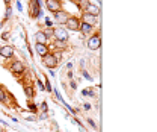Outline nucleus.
Instances as JSON below:
<instances>
[{
	"label": "nucleus",
	"mask_w": 157,
	"mask_h": 132,
	"mask_svg": "<svg viewBox=\"0 0 157 132\" xmlns=\"http://www.w3.org/2000/svg\"><path fill=\"white\" fill-rule=\"evenodd\" d=\"M86 46H88V49H91V50L100 49V47H101V37H100V34H92V35H89V38H88V41H86Z\"/></svg>",
	"instance_id": "obj_1"
},
{
	"label": "nucleus",
	"mask_w": 157,
	"mask_h": 132,
	"mask_svg": "<svg viewBox=\"0 0 157 132\" xmlns=\"http://www.w3.org/2000/svg\"><path fill=\"white\" fill-rule=\"evenodd\" d=\"M53 37L58 41H68V31L62 26L59 28H53Z\"/></svg>",
	"instance_id": "obj_2"
},
{
	"label": "nucleus",
	"mask_w": 157,
	"mask_h": 132,
	"mask_svg": "<svg viewBox=\"0 0 157 132\" xmlns=\"http://www.w3.org/2000/svg\"><path fill=\"white\" fill-rule=\"evenodd\" d=\"M80 23H82V21L78 20L77 17H68L67 21H65L67 29H68V31H74V32L80 29Z\"/></svg>",
	"instance_id": "obj_3"
},
{
	"label": "nucleus",
	"mask_w": 157,
	"mask_h": 132,
	"mask_svg": "<svg viewBox=\"0 0 157 132\" xmlns=\"http://www.w3.org/2000/svg\"><path fill=\"white\" fill-rule=\"evenodd\" d=\"M42 64H44L47 68H54V67H56L59 62H58V61L54 59V56H53V55L48 52L45 56H42Z\"/></svg>",
	"instance_id": "obj_4"
},
{
	"label": "nucleus",
	"mask_w": 157,
	"mask_h": 132,
	"mask_svg": "<svg viewBox=\"0 0 157 132\" xmlns=\"http://www.w3.org/2000/svg\"><path fill=\"white\" fill-rule=\"evenodd\" d=\"M45 6H47V9H48V11H51L53 14L62 9L61 0H45Z\"/></svg>",
	"instance_id": "obj_5"
},
{
	"label": "nucleus",
	"mask_w": 157,
	"mask_h": 132,
	"mask_svg": "<svg viewBox=\"0 0 157 132\" xmlns=\"http://www.w3.org/2000/svg\"><path fill=\"white\" fill-rule=\"evenodd\" d=\"M11 72L12 73H17V75H23L24 73V65H23V62L21 61H12V64H11Z\"/></svg>",
	"instance_id": "obj_6"
},
{
	"label": "nucleus",
	"mask_w": 157,
	"mask_h": 132,
	"mask_svg": "<svg viewBox=\"0 0 157 132\" xmlns=\"http://www.w3.org/2000/svg\"><path fill=\"white\" fill-rule=\"evenodd\" d=\"M0 56H3L6 59L14 58V47H11V46H2L0 47Z\"/></svg>",
	"instance_id": "obj_7"
},
{
	"label": "nucleus",
	"mask_w": 157,
	"mask_h": 132,
	"mask_svg": "<svg viewBox=\"0 0 157 132\" xmlns=\"http://www.w3.org/2000/svg\"><path fill=\"white\" fill-rule=\"evenodd\" d=\"M70 15H68V12L67 11H58V12H54V20H56V23H59V24H65V21H67V18H68Z\"/></svg>",
	"instance_id": "obj_8"
},
{
	"label": "nucleus",
	"mask_w": 157,
	"mask_h": 132,
	"mask_svg": "<svg viewBox=\"0 0 157 132\" xmlns=\"http://www.w3.org/2000/svg\"><path fill=\"white\" fill-rule=\"evenodd\" d=\"M97 18H98V17H94V15H91V14H88V12H83V15H82L80 21H82V23H86V24L94 26V24L97 23Z\"/></svg>",
	"instance_id": "obj_9"
},
{
	"label": "nucleus",
	"mask_w": 157,
	"mask_h": 132,
	"mask_svg": "<svg viewBox=\"0 0 157 132\" xmlns=\"http://www.w3.org/2000/svg\"><path fill=\"white\" fill-rule=\"evenodd\" d=\"M85 12H88V14H91V15H94V17H98V15H100V8H98V5L89 3L88 8L85 9Z\"/></svg>",
	"instance_id": "obj_10"
},
{
	"label": "nucleus",
	"mask_w": 157,
	"mask_h": 132,
	"mask_svg": "<svg viewBox=\"0 0 157 132\" xmlns=\"http://www.w3.org/2000/svg\"><path fill=\"white\" fill-rule=\"evenodd\" d=\"M92 28L94 26H91V24H86V23H80V32L85 35V37H88V35H91V32H92Z\"/></svg>",
	"instance_id": "obj_11"
},
{
	"label": "nucleus",
	"mask_w": 157,
	"mask_h": 132,
	"mask_svg": "<svg viewBox=\"0 0 157 132\" xmlns=\"http://www.w3.org/2000/svg\"><path fill=\"white\" fill-rule=\"evenodd\" d=\"M35 49H37V52H38V55L41 56V58L45 56V55L48 53V47H47V44H37Z\"/></svg>",
	"instance_id": "obj_12"
},
{
	"label": "nucleus",
	"mask_w": 157,
	"mask_h": 132,
	"mask_svg": "<svg viewBox=\"0 0 157 132\" xmlns=\"http://www.w3.org/2000/svg\"><path fill=\"white\" fill-rule=\"evenodd\" d=\"M35 40H37V44H47V41H48V38L45 37V34H44L42 31L37 32V35H35Z\"/></svg>",
	"instance_id": "obj_13"
},
{
	"label": "nucleus",
	"mask_w": 157,
	"mask_h": 132,
	"mask_svg": "<svg viewBox=\"0 0 157 132\" xmlns=\"http://www.w3.org/2000/svg\"><path fill=\"white\" fill-rule=\"evenodd\" d=\"M30 11H32V15L33 17H39L41 12H39V6H38V2L37 0H30Z\"/></svg>",
	"instance_id": "obj_14"
},
{
	"label": "nucleus",
	"mask_w": 157,
	"mask_h": 132,
	"mask_svg": "<svg viewBox=\"0 0 157 132\" xmlns=\"http://www.w3.org/2000/svg\"><path fill=\"white\" fill-rule=\"evenodd\" d=\"M91 2L89 0H78V8L82 9V11H85L86 8H88V5H89Z\"/></svg>",
	"instance_id": "obj_15"
},
{
	"label": "nucleus",
	"mask_w": 157,
	"mask_h": 132,
	"mask_svg": "<svg viewBox=\"0 0 157 132\" xmlns=\"http://www.w3.org/2000/svg\"><path fill=\"white\" fill-rule=\"evenodd\" d=\"M51 55L54 56V59H56L58 62L62 59V50H54V52H51Z\"/></svg>",
	"instance_id": "obj_16"
},
{
	"label": "nucleus",
	"mask_w": 157,
	"mask_h": 132,
	"mask_svg": "<svg viewBox=\"0 0 157 132\" xmlns=\"http://www.w3.org/2000/svg\"><path fill=\"white\" fill-rule=\"evenodd\" d=\"M53 46H58L59 50H64V49H65V41H58V40H54V44H53Z\"/></svg>",
	"instance_id": "obj_17"
},
{
	"label": "nucleus",
	"mask_w": 157,
	"mask_h": 132,
	"mask_svg": "<svg viewBox=\"0 0 157 132\" xmlns=\"http://www.w3.org/2000/svg\"><path fill=\"white\" fill-rule=\"evenodd\" d=\"M24 93H26V96H29V97H33V90L30 87H24Z\"/></svg>",
	"instance_id": "obj_18"
},
{
	"label": "nucleus",
	"mask_w": 157,
	"mask_h": 132,
	"mask_svg": "<svg viewBox=\"0 0 157 132\" xmlns=\"http://www.w3.org/2000/svg\"><path fill=\"white\" fill-rule=\"evenodd\" d=\"M42 32L45 34V37H47V38H50V37H53V29H51V28H48V29H44Z\"/></svg>",
	"instance_id": "obj_19"
},
{
	"label": "nucleus",
	"mask_w": 157,
	"mask_h": 132,
	"mask_svg": "<svg viewBox=\"0 0 157 132\" xmlns=\"http://www.w3.org/2000/svg\"><path fill=\"white\" fill-rule=\"evenodd\" d=\"M6 100H8V96H6V94L0 90V102H6Z\"/></svg>",
	"instance_id": "obj_20"
},
{
	"label": "nucleus",
	"mask_w": 157,
	"mask_h": 132,
	"mask_svg": "<svg viewBox=\"0 0 157 132\" xmlns=\"http://www.w3.org/2000/svg\"><path fill=\"white\" fill-rule=\"evenodd\" d=\"M41 109H42V112H47V109H48V108H47V103H45V102H42V105H41Z\"/></svg>",
	"instance_id": "obj_21"
},
{
	"label": "nucleus",
	"mask_w": 157,
	"mask_h": 132,
	"mask_svg": "<svg viewBox=\"0 0 157 132\" xmlns=\"http://www.w3.org/2000/svg\"><path fill=\"white\" fill-rule=\"evenodd\" d=\"M83 94L85 96H89V94L92 96V90H83Z\"/></svg>",
	"instance_id": "obj_22"
},
{
	"label": "nucleus",
	"mask_w": 157,
	"mask_h": 132,
	"mask_svg": "<svg viewBox=\"0 0 157 132\" xmlns=\"http://www.w3.org/2000/svg\"><path fill=\"white\" fill-rule=\"evenodd\" d=\"M88 125H89V126H92V128H97V126H95V123H94L91 119H88Z\"/></svg>",
	"instance_id": "obj_23"
},
{
	"label": "nucleus",
	"mask_w": 157,
	"mask_h": 132,
	"mask_svg": "<svg viewBox=\"0 0 157 132\" xmlns=\"http://www.w3.org/2000/svg\"><path fill=\"white\" fill-rule=\"evenodd\" d=\"M29 108H30L32 111H37V106H35L33 103H30V102H29Z\"/></svg>",
	"instance_id": "obj_24"
},
{
	"label": "nucleus",
	"mask_w": 157,
	"mask_h": 132,
	"mask_svg": "<svg viewBox=\"0 0 157 132\" xmlns=\"http://www.w3.org/2000/svg\"><path fill=\"white\" fill-rule=\"evenodd\" d=\"M85 109L89 111V109H91V105H89V103H85Z\"/></svg>",
	"instance_id": "obj_25"
},
{
	"label": "nucleus",
	"mask_w": 157,
	"mask_h": 132,
	"mask_svg": "<svg viewBox=\"0 0 157 132\" xmlns=\"http://www.w3.org/2000/svg\"><path fill=\"white\" fill-rule=\"evenodd\" d=\"M6 17H11V9H9V8L6 9Z\"/></svg>",
	"instance_id": "obj_26"
},
{
	"label": "nucleus",
	"mask_w": 157,
	"mask_h": 132,
	"mask_svg": "<svg viewBox=\"0 0 157 132\" xmlns=\"http://www.w3.org/2000/svg\"><path fill=\"white\" fill-rule=\"evenodd\" d=\"M17 8H18V11H21V3L20 2H17Z\"/></svg>",
	"instance_id": "obj_27"
},
{
	"label": "nucleus",
	"mask_w": 157,
	"mask_h": 132,
	"mask_svg": "<svg viewBox=\"0 0 157 132\" xmlns=\"http://www.w3.org/2000/svg\"><path fill=\"white\" fill-rule=\"evenodd\" d=\"M45 24H47V26H48V28H51V24H53V23H51V21H50V20H47V23H45Z\"/></svg>",
	"instance_id": "obj_28"
},
{
	"label": "nucleus",
	"mask_w": 157,
	"mask_h": 132,
	"mask_svg": "<svg viewBox=\"0 0 157 132\" xmlns=\"http://www.w3.org/2000/svg\"><path fill=\"white\" fill-rule=\"evenodd\" d=\"M0 132H5V129H3V128H0Z\"/></svg>",
	"instance_id": "obj_29"
},
{
	"label": "nucleus",
	"mask_w": 157,
	"mask_h": 132,
	"mask_svg": "<svg viewBox=\"0 0 157 132\" xmlns=\"http://www.w3.org/2000/svg\"><path fill=\"white\" fill-rule=\"evenodd\" d=\"M5 2H6V3H9V2H11V0H5Z\"/></svg>",
	"instance_id": "obj_30"
},
{
	"label": "nucleus",
	"mask_w": 157,
	"mask_h": 132,
	"mask_svg": "<svg viewBox=\"0 0 157 132\" xmlns=\"http://www.w3.org/2000/svg\"><path fill=\"white\" fill-rule=\"evenodd\" d=\"M0 28H2V23H0Z\"/></svg>",
	"instance_id": "obj_31"
}]
</instances>
